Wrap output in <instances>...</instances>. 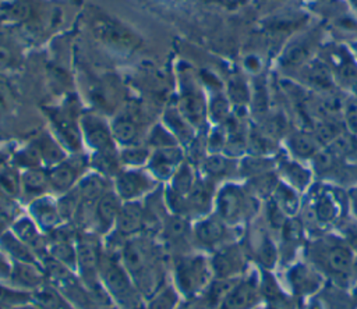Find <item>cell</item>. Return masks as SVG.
Returning a JSON list of instances; mask_svg holds the SVG:
<instances>
[{"mask_svg":"<svg viewBox=\"0 0 357 309\" xmlns=\"http://www.w3.org/2000/svg\"><path fill=\"white\" fill-rule=\"evenodd\" d=\"M32 301L42 309H77L49 281L32 292Z\"/></svg>","mask_w":357,"mask_h":309,"instance_id":"ffe728a7","label":"cell"},{"mask_svg":"<svg viewBox=\"0 0 357 309\" xmlns=\"http://www.w3.org/2000/svg\"><path fill=\"white\" fill-rule=\"evenodd\" d=\"M181 295L177 288L167 283L145 301V309H177Z\"/></svg>","mask_w":357,"mask_h":309,"instance_id":"44dd1931","label":"cell"},{"mask_svg":"<svg viewBox=\"0 0 357 309\" xmlns=\"http://www.w3.org/2000/svg\"><path fill=\"white\" fill-rule=\"evenodd\" d=\"M13 260L0 249V283H8Z\"/></svg>","mask_w":357,"mask_h":309,"instance_id":"d590c367","label":"cell"},{"mask_svg":"<svg viewBox=\"0 0 357 309\" xmlns=\"http://www.w3.org/2000/svg\"><path fill=\"white\" fill-rule=\"evenodd\" d=\"M81 132L86 143L95 152L116 149V141L113 138L112 128L99 116L85 114L81 118Z\"/></svg>","mask_w":357,"mask_h":309,"instance_id":"ba28073f","label":"cell"},{"mask_svg":"<svg viewBox=\"0 0 357 309\" xmlns=\"http://www.w3.org/2000/svg\"><path fill=\"white\" fill-rule=\"evenodd\" d=\"M47 283L46 273L42 264L25 263V262H13L8 284L15 288L35 292L42 285Z\"/></svg>","mask_w":357,"mask_h":309,"instance_id":"7c38bea8","label":"cell"},{"mask_svg":"<svg viewBox=\"0 0 357 309\" xmlns=\"http://www.w3.org/2000/svg\"><path fill=\"white\" fill-rule=\"evenodd\" d=\"M10 230L18 239L33 251L40 262L47 256V235L39 228L31 216H18L10 225Z\"/></svg>","mask_w":357,"mask_h":309,"instance_id":"52a82bcc","label":"cell"},{"mask_svg":"<svg viewBox=\"0 0 357 309\" xmlns=\"http://www.w3.org/2000/svg\"><path fill=\"white\" fill-rule=\"evenodd\" d=\"M21 188L28 195H35L36 198L40 196L46 188H50L49 173L38 167L28 168L21 177Z\"/></svg>","mask_w":357,"mask_h":309,"instance_id":"603a6c76","label":"cell"},{"mask_svg":"<svg viewBox=\"0 0 357 309\" xmlns=\"http://www.w3.org/2000/svg\"><path fill=\"white\" fill-rule=\"evenodd\" d=\"M33 149H35L39 160H43V161L49 163L50 166H56L57 163L64 160L61 148H59V145L47 136L39 138V141Z\"/></svg>","mask_w":357,"mask_h":309,"instance_id":"4316f807","label":"cell"},{"mask_svg":"<svg viewBox=\"0 0 357 309\" xmlns=\"http://www.w3.org/2000/svg\"><path fill=\"white\" fill-rule=\"evenodd\" d=\"M325 260L329 270H332L335 274H344L351 267L350 251L340 245L329 248L325 255Z\"/></svg>","mask_w":357,"mask_h":309,"instance_id":"cb8c5ba5","label":"cell"},{"mask_svg":"<svg viewBox=\"0 0 357 309\" xmlns=\"http://www.w3.org/2000/svg\"><path fill=\"white\" fill-rule=\"evenodd\" d=\"M18 217V206L14 202V198L0 192V225L13 224V221Z\"/></svg>","mask_w":357,"mask_h":309,"instance_id":"f546056e","label":"cell"},{"mask_svg":"<svg viewBox=\"0 0 357 309\" xmlns=\"http://www.w3.org/2000/svg\"><path fill=\"white\" fill-rule=\"evenodd\" d=\"M85 166V159L75 156L74 159L61 160L53 166L49 171L50 188L57 192H67L75 187L77 180L79 178Z\"/></svg>","mask_w":357,"mask_h":309,"instance_id":"30bf717a","label":"cell"},{"mask_svg":"<svg viewBox=\"0 0 357 309\" xmlns=\"http://www.w3.org/2000/svg\"><path fill=\"white\" fill-rule=\"evenodd\" d=\"M151 157V152L144 148V146H138V145H131L127 146L121 153H120V160L124 164L128 166H139L144 164L149 160Z\"/></svg>","mask_w":357,"mask_h":309,"instance_id":"83f0119b","label":"cell"},{"mask_svg":"<svg viewBox=\"0 0 357 309\" xmlns=\"http://www.w3.org/2000/svg\"><path fill=\"white\" fill-rule=\"evenodd\" d=\"M120 154H117V150H102L95 152L92 156V164L96 167V170L103 175H117L120 168Z\"/></svg>","mask_w":357,"mask_h":309,"instance_id":"d4e9b609","label":"cell"},{"mask_svg":"<svg viewBox=\"0 0 357 309\" xmlns=\"http://www.w3.org/2000/svg\"><path fill=\"white\" fill-rule=\"evenodd\" d=\"M257 302V288L250 281L234 283L223 298L219 309H250Z\"/></svg>","mask_w":357,"mask_h":309,"instance_id":"2e32d148","label":"cell"},{"mask_svg":"<svg viewBox=\"0 0 357 309\" xmlns=\"http://www.w3.org/2000/svg\"><path fill=\"white\" fill-rule=\"evenodd\" d=\"M350 199H351V203H353V209H354V212H356V214H357V188H354V189L351 191Z\"/></svg>","mask_w":357,"mask_h":309,"instance_id":"f35d334b","label":"cell"},{"mask_svg":"<svg viewBox=\"0 0 357 309\" xmlns=\"http://www.w3.org/2000/svg\"><path fill=\"white\" fill-rule=\"evenodd\" d=\"M121 199L116 191H105L96 200L92 212V231L100 237H107L116 224L119 212L121 209Z\"/></svg>","mask_w":357,"mask_h":309,"instance_id":"5b68a950","label":"cell"},{"mask_svg":"<svg viewBox=\"0 0 357 309\" xmlns=\"http://www.w3.org/2000/svg\"><path fill=\"white\" fill-rule=\"evenodd\" d=\"M153 180L139 170L119 171L116 175V193L124 202L137 200L139 196L151 191Z\"/></svg>","mask_w":357,"mask_h":309,"instance_id":"9c48e42d","label":"cell"},{"mask_svg":"<svg viewBox=\"0 0 357 309\" xmlns=\"http://www.w3.org/2000/svg\"><path fill=\"white\" fill-rule=\"evenodd\" d=\"M172 284L177 288L181 298L192 299L198 296L211 283L213 276L211 260L201 253L188 252L169 259Z\"/></svg>","mask_w":357,"mask_h":309,"instance_id":"3957f363","label":"cell"},{"mask_svg":"<svg viewBox=\"0 0 357 309\" xmlns=\"http://www.w3.org/2000/svg\"><path fill=\"white\" fill-rule=\"evenodd\" d=\"M244 195L237 187H226L218 198L219 219L226 224L238 223L245 214Z\"/></svg>","mask_w":357,"mask_h":309,"instance_id":"9a60e30c","label":"cell"},{"mask_svg":"<svg viewBox=\"0 0 357 309\" xmlns=\"http://www.w3.org/2000/svg\"><path fill=\"white\" fill-rule=\"evenodd\" d=\"M93 33L96 39L113 49L132 50L139 45V39L134 32L110 19H96Z\"/></svg>","mask_w":357,"mask_h":309,"instance_id":"8992f818","label":"cell"},{"mask_svg":"<svg viewBox=\"0 0 357 309\" xmlns=\"http://www.w3.org/2000/svg\"><path fill=\"white\" fill-rule=\"evenodd\" d=\"M29 216L46 234L61 227L64 223L57 202H53L47 196H38L32 200L29 206Z\"/></svg>","mask_w":357,"mask_h":309,"instance_id":"4fadbf2b","label":"cell"},{"mask_svg":"<svg viewBox=\"0 0 357 309\" xmlns=\"http://www.w3.org/2000/svg\"><path fill=\"white\" fill-rule=\"evenodd\" d=\"M21 189V177L11 170H6L0 174V192L14 198Z\"/></svg>","mask_w":357,"mask_h":309,"instance_id":"4dcf8cb0","label":"cell"},{"mask_svg":"<svg viewBox=\"0 0 357 309\" xmlns=\"http://www.w3.org/2000/svg\"><path fill=\"white\" fill-rule=\"evenodd\" d=\"M166 122L169 124L170 129L173 131L172 134H174L176 138H187L188 136V127L190 124L187 122V120L181 116V113L177 110H169L165 116Z\"/></svg>","mask_w":357,"mask_h":309,"instance_id":"f1b7e54d","label":"cell"},{"mask_svg":"<svg viewBox=\"0 0 357 309\" xmlns=\"http://www.w3.org/2000/svg\"><path fill=\"white\" fill-rule=\"evenodd\" d=\"M50 120L63 145L71 150H78L81 146V132L74 120L64 111H52Z\"/></svg>","mask_w":357,"mask_h":309,"instance_id":"e0dca14e","label":"cell"},{"mask_svg":"<svg viewBox=\"0 0 357 309\" xmlns=\"http://www.w3.org/2000/svg\"><path fill=\"white\" fill-rule=\"evenodd\" d=\"M354 269H356V273H357V259H356V263H354Z\"/></svg>","mask_w":357,"mask_h":309,"instance_id":"ab89813d","label":"cell"},{"mask_svg":"<svg viewBox=\"0 0 357 309\" xmlns=\"http://www.w3.org/2000/svg\"><path fill=\"white\" fill-rule=\"evenodd\" d=\"M0 249L13 260V262H25L42 264L39 258L33 253V251L26 246L21 239H18L11 230L3 231L0 234Z\"/></svg>","mask_w":357,"mask_h":309,"instance_id":"ac0fdd59","label":"cell"},{"mask_svg":"<svg viewBox=\"0 0 357 309\" xmlns=\"http://www.w3.org/2000/svg\"><path fill=\"white\" fill-rule=\"evenodd\" d=\"M226 161L225 159L219 157V156H212L209 157L206 161H205V170L209 173V174H219L222 171L226 170Z\"/></svg>","mask_w":357,"mask_h":309,"instance_id":"e575fe53","label":"cell"},{"mask_svg":"<svg viewBox=\"0 0 357 309\" xmlns=\"http://www.w3.org/2000/svg\"><path fill=\"white\" fill-rule=\"evenodd\" d=\"M159 237L169 259L191 252V244H194L192 225L185 216L172 214L166 217Z\"/></svg>","mask_w":357,"mask_h":309,"instance_id":"277c9868","label":"cell"},{"mask_svg":"<svg viewBox=\"0 0 357 309\" xmlns=\"http://www.w3.org/2000/svg\"><path fill=\"white\" fill-rule=\"evenodd\" d=\"M110 128L116 142H120L126 146L135 145V139L138 136V124L132 117L119 116L114 118Z\"/></svg>","mask_w":357,"mask_h":309,"instance_id":"7402d4cb","label":"cell"},{"mask_svg":"<svg viewBox=\"0 0 357 309\" xmlns=\"http://www.w3.org/2000/svg\"><path fill=\"white\" fill-rule=\"evenodd\" d=\"M13 106V95L10 88L0 82V114L7 113Z\"/></svg>","mask_w":357,"mask_h":309,"instance_id":"836d02e7","label":"cell"},{"mask_svg":"<svg viewBox=\"0 0 357 309\" xmlns=\"http://www.w3.org/2000/svg\"><path fill=\"white\" fill-rule=\"evenodd\" d=\"M194 245L215 249L222 248L227 239L226 223L218 219H202L192 225Z\"/></svg>","mask_w":357,"mask_h":309,"instance_id":"8fae6325","label":"cell"},{"mask_svg":"<svg viewBox=\"0 0 357 309\" xmlns=\"http://www.w3.org/2000/svg\"><path fill=\"white\" fill-rule=\"evenodd\" d=\"M32 301V292L13 287L8 283H0V309H11L14 306Z\"/></svg>","mask_w":357,"mask_h":309,"instance_id":"484cf974","label":"cell"},{"mask_svg":"<svg viewBox=\"0 0 357 309\" xmlns=\"http://www.w3.org/2000/svg\"><path fill=\"white\" fill-rule=\"evenodd\" d=\"M11 309H42L40 306H38L33 301L31 302H26V303H22V305H18V306H14Z\"/></svg>","mask_w":357,"mask_h":309,"instance_id":"74e56055","label":"cell"},{"mask_svg":"<svg viewBox=\"0 0 357 309\" xmlns=\"http://www.w3.org/2000/svg\"><path fill=\"white\" fill-rule=\"evenodd\" d=\"M178 111L192 127L202 124L205 117V107L201 96L195 90H185L180 99Z\"/></svg>","mask_w":357,"mask_h":309,"instance_id":"d6986e66","label":"cell"},{"mask_svg":"<svg viewBox=\"0 0 357 309\" xmlns=\"http://www.w3.org/2000/svg\"><path fill=\"white\" fill-rule=\"evenodd\" d=\"M183 153L181 150L173 146L158 148L149 157L148 164L151 173L158 178H170L181 166Z\"/></svg>","mask_w":357,"mask_h":309,"instance_id":"5bb4252c","label":"cell"},{"mask_svg":"<svg viewBox=\"0 0 357 309\" xmlns=\"http://www.w3.org/2000/svg\"><path fill=\"white\" fill-rule=\"evenodd\" d=\"M315 212H317V216L324 221H328L331 220L333 216H335V206L333 203L329 200V198H321V200L317 203V207H315Z\"/></svg>","mask_w":357,"mask_h":309,"instance_id":"d6a6232c","label":"cell"},{"mask_svg":"<svg viewBox=\"0 0 357 309\" xmlns=\"http://www.w3.org/2000/svg\"><path fill=\"white\" fill-rule=\"evenodd\" d=\"M99 278L116 308L145 309V298L124 267L119 251L103 246Z\"/></svg>","mask_w":357,"mask_h":309,"instance_id":"7a4b0ae2","label":"cell"},{"mask_svg":"<svg viewBox=\"0 0 357 309\" xmlns=\"http://www.w3.org/2000/svg\"><path fill=\"white\" fill-rule=\"evenodd\" d=\"M308 56V47L305 42H301V45H294L291 49H289L286 54V63L291 65H297L305 60Z\"/></svg>","mask_w":357,"mask_h":309,"instance_id":"1f68e13d","label":"cell"},{"mask_svg":"<svg viewBox=\"0 0 357 309\" xmlns=\"http://www.w3.org/2000/svg\"><path fill=\"white\" fill-rule=\"evenodd\" d=\"M14 60V54L13 52L0 43V68H4V67H8Z\"/></svg>","mask_w":357,"mask_h":309,"instance_id":"8d00e7d4","label":"cell"},{"mask_svg":"<svg viewBox=\"0 0 357 309\" xmlns=\"http://www.w3.org/2000/svg\"><path fill=\"white\" fill-rule=\"evenodd\" d=\"M119 255L145 301L169 283L166 277L169 255L153 235L142 232L127 239Z\"/></svg>","mask_w":357,"mask_h":309,"instance_id":"6da1fadb","label":"cell"}]
</instances>
